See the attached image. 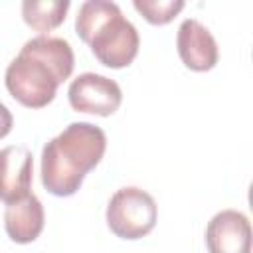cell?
<instances>
[{"instance_id": "cell-1", "label": "cell", "mask_w": 253, "mask_h": 253, "mask_svg": "<svg viewBox=\"0 0 253 253\" xmlns=\"http://www.w3.org/2000/svg\"><path fill=\"white\" fill-rule=\"evenodd\" d=\"M73 67L75 55L67 40L36 36L8 63L4 83L20 105L43 109L55 99L57 87L71 77Z\"/></svg>"}, {"instance_id": "cell-2", "label": "cell", "mask_w": 253, "mask_h": 253, "mask_svg": "<svg viewBox=\"0 0 253 253\" xmlns=\"http://www.w3.org/2000/svg\"><path fill=\"white\" fill-rule=\"evenodd\" d=\"M107 134L93 123H71L42 150V184L57 198L73 196L85 176L101 162Z\"/></svg>"}, {"instance_id": "cell-3", "label": "cell", "mask_w": 253, "mask_h": 253, "mask_svg": "<svg viewBox=\"0 0 253 253\" xmlns=\"http://www.w3.org/2000/svg\"><path fill=\"white\" fill-rule=\"evenodd\" d=\"M75 32L99 59L111 69L128 67L140 45L136 28L123 16L119 4L109 0H87L75 16Z\"/></svg>"}, {"instance_id": "cell-4", "label": "cell", "mask_w": 253, "mask_h": 253, "mask_svg": "<svg viewBox=\"0 0 253 253\" xmlns=\"http://www.w3.org/2000/svg\"><path fill=\"white\" fill-rule=\"evenodd\" d=\"M107 225L121 239H140L148 235L158 219V206L154 198L136 186L117 190L107 204Z\"/></svg>"}, {"instance_id": "cell-5", "label": "cell", "mask_w": 253, "mask_h": 253, "mask_svg": "<svg viewBox=\"0 0 253 253\" xmlns=\"http://www.w3.org/2000/svg\"><path fill=\"white\" fill-rule=\"evenodd\" d=\"M67 99L71 109L77 113L109 117L121 107L123 91L115 79L87 71L69 83Z\"/></svg>"}, {"instance_id": "cell-6", "label": "cell", "mask_w": 253, "mask_h": 253, "mask_svg": "<svg viewBox=\"0 0 253 253\" xmlns=\"http://www.w3.org/2000/svg\"><path fill=\"white\" fill-rule=\"evenodd\" d=\"M210 253H251V223L237 210L217 211L206 227Z\"/></svg>"}, {"instance_id": "cell-7", "label": "cell", "mask_w": 253, "mask_h": 253, "mask_svg": "<svg viewBox=\"0 0 253 253\" xmlns=\"http://www.w3.org/2000/svg\"><path fill=\"white\" fill-rule=\"evenodd\" d=\"M176 49L182 63L198 73L213 69L219 59L215 38L202 22L194 18H188L180 24L176 34Z\"/></svg>"}, {"instance_id": "cell-8", "label": "cell", "mask_w": 253, "mask_h": 253, "mask_svg": "<svg viewBox=\"0 0 253 253\" xmlns=\"http://www.w3.org/2000/svg\"><path fill=\"white\" fill-rule=\"evenodd\" d=\"M34 154L28 146H6L0 150V200L8 206L32 194Z\"/></svg>"}, {"instance_id": "cell-9", "label": "cell", "mask_w": 253, "mask_h": 253, "mask_svg": "<svg viewBox=\"0 0 253 253\" xmlns=\"http://www.w3.org/2000/svg\"><path fill=\"white\" fill-rule=\"evenodd\" d=\"M45 223V213L40 198L28 194L26 198L12 202L4 211V229L14 243L26 245L40 237Z\"/></svg>"}, {"instance_id": "cell-10", "label": "cell", "mask_w": 253, "mask_h": 253, "mask_svg": "<svg viewBox=\"0 0 253 253\" xmlns=\"http://www.w3.org/2000/svg\"><path fill=\"white\" fill-rule=\"evenodd\" d=\"M69 6V0H26L22 2V18L40 36H47L63 24Z\"/></svg>"}, {"instance_id": "cell-11", "label": "cell", "mask_w": 253, "mask_h": 253, "mask_svg": "<svg viewBox=\"0 0 253 253\" xmlns=\"http://www.w3.org/2000/svg\"><path fill=\"white\" fill-rule=\"evenodd\" d=\"M134 10L152 26H164L172 22L182 10L184 0H134Z\"/></svg>"}, {"instance_id": "cell-12", "label": "cell", "mask_w": 253, "mask_h": 253, "mask_svg": "<svg viewBox=\"0 0 253 253\" xmlns=\"http://www.w3.org/2000/svg\"><path fill=\"white\" fill-rule=\"evenodd\" d=\"M12 126H14V117H12L10 109L0 101V138L8 136Z\"/></svg>"}]
</instances>
